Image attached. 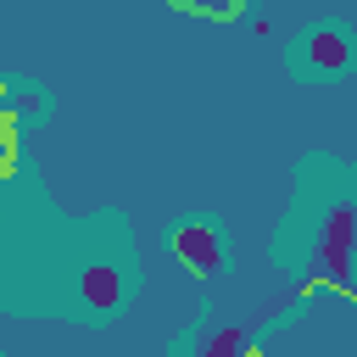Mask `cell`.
Segmentation results:
<instances>
[{
    "label": "cell",
    "instance_id": "obj_5",
    "mask_svg": "<svg viewBox=\"0 0 357 357\" xmlns=\"http://www.w3.org/2000/svg\"><path fill=\"white\" fill-rule=\"evenodd\" d=\"M178 357H245V329L240 324H206L178 346Z\"/></svg>",
    "mask_w": 357,
    "mask_h": 357
},
{
    "label": "cell",
    "instance_id": "obj_2",
    "mask_svg": "<svg viewBox=\"0 0 357 357\" xmlns=\"http://www.w3.org/2000/svg\"><path fill=\"white\" fill-rule=\"evenodd\" d=\"M284 67L301 84H340L357 67V33L340 17H318V22L296 28V39L284 45Z\"/></svg>",
    "mask_w": 357,
    "mask_h": 357
},
{
    "label": "cell",
    "instance_id": "obj_3",
    "mask_svg": "<svg viewBox=\"0 0 357 357\" xmlns=\"http://www.w3.org/2000/svg\"><path fill=\"white\" fill-rule=\"evenodd\" d=\"M162 245L173 251V262L190 273V279H201V284H212V279H223L229 273V262H234V251H229V229L218 223V218H173L167 223V234H162Z\"/></svg>",
    "mask_w": 357,
    "mask_h": 357
},
{
    "label": "cell",
    "instance_id": "obj_1",
    "mask_svg": "<svg viewBox=\"0 0 357 357\" xmlns=\"http://www.w3.org/2000/svg\"><path fill=\"white\" fill-rule=\"evenodd\" d=\"M312 178L301 162V206L284 223L279 262L296 284H351L357 279V167H329Z\"/></svg>",
    "mask_w": 357,
    "mask_h": 357
},
{
    "label": "cell",
    "instance_id": "obj_4",
    "mask_svg": "<svg viewBox=\"0 0 357 357\" xmlns=\"http://www.w3.org/2000/svg\"><path fill=\"white\" fill-rule=\"evenodd\" d=\"M45 112H50V100H45L33 84H22V89H6V84H0V173L11 167L22 128H28V123H39Z\"/></svg>",
    "mask_w": 357,
    "mask_h": 357
}]
</instances>
